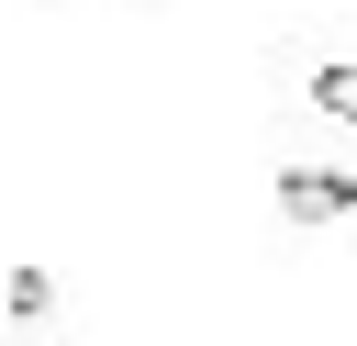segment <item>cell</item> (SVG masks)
<instances>
[{"instance_id":"obj_1","label":"cell","mask_w":357,"mask_h":346,"mask_svg":"<svg viewBox=\"0 0 357 346\" xmlns=\"http://www.w3.org/2000/svg\"><path fill=\"white\" fill-rule=\"evenodd\" d=\"M279 212H290V223H335V212H357V179H324V167H290V179H279Z\"/></svg>"},{"instance_id":"obj_2","label":"cell","mask_w":357,"mask_h":346,"mask_svg":"<svg viewBox=\"0 0 357 346\" xmlns=\"http://www.w3.org/2000/svg\"><path fill=\"white\" fill-rule=\"evenodd\" d=\"M11 313L45 324V313H56V279H45V268H11Z\"/></svg>"},{"instance_id":"obj_3","label":"cell","mask_w":357,"mask_h":346,"mask_svg":"<svg viewBox=\"0 0 357 346\" xmlns=\"http://www.w3.org/2000/svg\"><path fill=\"white\" fill-rule=\"evenodd\" d=\"M312 100H324L335 123H357V56H346V67H324V78H312Z\"/></svg>"}]
</instances>
